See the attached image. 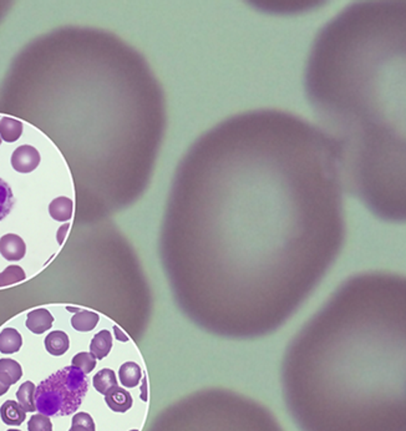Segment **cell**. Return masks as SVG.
I'll return each mask as SVG.
<instances>
[{
	"label": "cell",
	"instance_id": "obj_20",
	"mask_svg": "<svg viewBox=\"0 0 406 431\" xmlns=\"http://www.w3.org/2000/svg\"><path fill=\"white\" fill-rule=\"evenodd\" d=\"M27 278L25 272L19 266H9L0 273V288L15 285Z\"/></svg>",
	"mask_w": 406,
	"mask_h": 431
},
{
	"label": "cell",
	"instance_id": "obj_8",
	"mask_svg": "<svg viewBox=\"0 0 406 431\" xmlns=\"http://www.w3.org/2000/svg\"><path fill=\"white\" fill-rule=\"evenodd\" d=\"M53 323H54V317L45 308L34 309L27 314V327L29 330L33 332L34 335H43L53 327Z\"/></svg>",
	"mask_w": 406,
	"mask_h": 431
},
{
	"label": "cell",
	"instance_id": "obj_4",
	"mask_svg": "<svg viewBox=\"0 0 406 431\" xmlns=\"http://www.w3.org/2000/svg\"><path fill=\"white\" fill-rule=\"evenodd\" d=\"M42 161L38 150L30 145H23L13 152L11 157V166L19 173H33Z\"/></svg>",
	"mask_w": 406,
	"mask_h": 431
},
{
	"label": "cell",
	"instance_id": "obj_16",
	"mask_svg": "<svg viewBox=\"0 0 406 431\" xmlns=\"http://www.w3.org/2000/svg\"><path fill=\"white\" fill-rule=\"evenodd\" d=\"M22 121L11 119V118H8V116L3 118L1 121H0V136L8 144L15 142L22 136Z\"/></svg>",
	"mask_w": 406,
	"mask_h": 431
},
{
	"label": "cell",
	"instance_id": "obj_23",
	"mask_svg": "<svg viewBox=\"0 0 406 431\" xmlns=\"http://www.w3.org/2000/svg\"><path fill=\"white\" fill-rule=\"evenodd\" d=\"M27 430L29 431H53V424L49 416L43 414H35L30 418L27 423Z\"/></svg>",
	"mask_w": 406,
	"mask_h": 431
},
{
	"label": "cell",
	"instance_id": "obj_13",
	"mask_svg": "<svg viewBox=\"0 0 406 431\" xmlns=\"http://www.w3.org/2000/svg\"><path fill=\"white\" fill-rule=\"evenodd\" d=\"M113 349V335L108 330H101L92 338L90 353L96 359H103Z\"/></svg>",
	"mask_w": 406,
	"mask_h": 431
},
{
	"label": "cell",
	"instance_id": "obj_17",
	"mask_svg": "<svg viewBox=\"0 0 406 431\" xmlns=\"http://www.w3.org/2000/svg\"><path fill=\"white\" fill-rule=\"evenodd\" d=\"M99 314L90 311H80L71 318V325L77 332H90L99 323Z\"/></svg>",
	"mask_w": 406,
	"mask_h": 431
},
{
	"label": "cell",
	"instance_id": "obj_18",
	"mask_svg": "<svg viewBox=\"0 0 406 431\" xmlns=\"http://www.w3.org/2000/svg\"><path fill=\"white\" fill-rule=\"evenodd\" d=\"M34 393H35V385L32 382H25L22 384L20 388L18 389V404L22 406L25 413L27 411L33 413L37 410L34 403Z\"/></svg>",
	"mask_w": 406,
	"mask_h": 431
},
{
	"label": "cell",
	"instance_id": "obj_11",
	"mask_svg": "<svg viewBox=\"0 0 406 431\" xmlns=\"http://www.w3.org/2000/svg\"><path fill=\"white\" fill-rule=\"evenodd\" d=\"M23 345L22 335L17 329L6 328L0 333V351L3 354H14L20 351Z\"/></svg>",
	"mask_w": 406,
	"mask_h": 431
},
{
	"label": "cell",
	"instance_id": "obj_2",
	"mask_svg": "<svg viewBox=\"0 0 406 431\" xmlns=\"http://www.w3.org/2000/svg\"><path fill=\"white\" fill-rule=\"evenodd\" d=\"M305 92L341 178L374 213H405V4L355 3L320 29Z\"/></svg>",
	"mask_w": 406,
	"mask_h": 431
},
{
	"label": "cell",
	"instance_id": "obj_7",
	"mask_svg": "<svg viewBox=\"0 0 406 431\" xmlns=\"http://www.w3.org/2000/svg\"><path fill=\"white\" fill-rule=\"evenodd\" d=\"M105 401L110 409L121 414L129 411L134 405V398L130 392L121 387H116L113 390H110L105 395Z\"/></svg>",
	"mask_w": 406,
	"mask_h": 431
},
{
	"label": "cell",
	"instance_id": "obj_3",
	"mask_svg": "<svg viewBox=\"0 0 406 431\" xmlns=\"http://www.w3.org/2000/svg\"><path fill=\"white\" fill-rule=\"evenodd\" d=\"M87 388L84 373L72 366L63 368L35 388V408L45 416H71L82 405Z\"/></svg>",
	"mask_w": 406,
	"mask_h": 431
},
{
	"label": "cell",
	"instance_id": "obj_14",
	"mask_svg": "<svg viewBox=\"0 0 406 431\" xmlns=\"http://www.w3.org/2000/svg\"><path fill=\"white\" fill-rule=\"evenodd\" d=\"M23 369L18 361L13 359H0V380L11 387L13 384L18 383V380L22 377Z\"/></svg>",
	"mask_w": 406,
	"mask_h": 431
},
{
	"label": "cell",
	"instance_id": "obj_24",
	"mask_svg": "<svg viewBox=\"0 0 406 431\" xmlns=\"http://www.w3.org/2000/svg\"><path fill=\"white\" fill-rule=\"evenodd\" d=\"M69 228H70V223H65V225H63V226L60 227L59 231H58V243L59 244H63L64 241H65L66 235H68V231H69Z\"/></svg>",
	"mask_w": 406,
	"mask_h": 431
},
{
	"label": "cell",
	"instance_id": "obj_15",
	"mask_svg": "<svg viewBox=\"0 0 406 431\" xmlns=\"http://www.w3.org/2000/svg\"><path fill=\"white\" fill-rule=\"evenodd\" d=\"M92 384H94V388L96 389L99 393L103 394V395H106L110 390H113V389L116 388V387H119L116 374H115L114 370L108 369V368H106V369H101V370L94 377V379H92Z\"/></svg>",
	"mask_w": 406,
	"mask_h": 431
},
{
	"label": "cell",
	"instance_id": "obj_5",
	"mask_svg": "<svg viewBox=\"0 0 406 431\" xmlns=\"http://www.w3.org/2000/svg\"><path fill=\"white\" fill-rule=\"evenodd\" d=\"M120 383L124 388L134 389L147 383L146 374L136 361L124 363L119 369Z\"/></svg>",
	"mask_w": 406,
	"mask_h": 431
},
{
	"label": "cell",
	"instance_id": "obj_27",
	"mask_svg": "<svg viewBox=\"0 0 406 431\" xmlns=\"http://www.w3.org/2000/svg\"><path fill=\"white\" fill-rule=\"evenodd\" d=\"M130 431H139V429H132V430Z\"/></svg>",
	"mask_w": 406,
	"mask_h": 431
},
{
	"label": "cell",
	"instance_id": "obj_21",
	"mask_svg": "<svg viewBox=\"0 0 406 431\" xmlns=\"http://www.w3.org/2000/svg\"><path fill=\"white\" fill-rule=\"evenodd\" d=\"M72 367L77 368L80 372L84 373L85 375L91 373L95 367H96V358L92 356L91 353H79L72 358Z\"/></svg>",
	"mask_w": 406,
	"mask_h": 431
},
{
	"label": "cell",
	"instance_id": "obj_1",
	"mask_svg": "<svg viewBox=\"0 0 406 431\" xmlns=\"http://www.w3.org/2000/svg\"><path fill=\"white\" fill-rule=\"evenodd\" d=\"M341 173L320 130L262 108L213 126L176 173L175 267L191 291L302 293L344 238Z\"/></svg>",
	"mask_w": 406,
	"mask_h": 431
},
{
	"label": "cell",
	"instance_id": "obj_26",
	"mask_svg": "<svg viewBox=\"0 0 406 431\" xmlns=\"http://www.w3.org/2000/svg\"><path fill=\"white\" fill-rule=\"evenodd\" d=\"M9 388H11V387H8L6 384L3 383V382L0 380V396H1V395H4V394L9 390Z\"/></svg>",
	"mask_w": 406,
	"mask_h": 431
},
{
	"label": "cell",
	"instance_id": "obj_12",
	"mask_svg": "<svg viewBox=\"0 0 406 431\" xmlns=\"http://www.w3.org/2000/svg\"><path fill=\"white\" fill-rule=\"evenodd\" d=\"M72 212H74V202L69 197H58L50 202L49 213L55 221H69L72 217Z\"/></svg>",
	"mask_w": 406,
	"mask_h": 431
},
{
	"label": "cell",
	"instance_id": "obj_9",
	"mask_svg": "<svg viewBox=\"0 0 406 431\" xmlns=\"http://www.w3.org/2000/svg\"><path fill=\"white\" fill-rule=\"evenodd\" d=\"M0 416L6 425L19 426L25 420L27 414L17 401L6 400L0 408Z\"/></svg>",
	"mask_w": 406,
	"mask_h": 431
},
{
	"label": "cell",
	"instance_id": "obj_29",
	"mask_svg": "<svg viewBox=\"0 0 406 431\" xmlns=\"http://www.w3.org/2000/svg\"><path fill=\"white\" fill-rule=\"evenodd\" d=\"M8 431H20V430H8Z\"/></svg>",
	"mask_w": 406,
	"mask_h": 431
},
{
	"label": "cell",
	"instance_id": "obj_6",
	"mask_svg": "<svg viewBox=\"0 0 406 431\" xmlns=\"http://www.w3.org/2000/svg\"><path fill=\"white\" fill-rule=\"evenodd\" d=\"M27 246L22 237L8 233L0 238V254L6 261H20L25 256Z\"/></svg>",
	"mask_w": 406,
	"mask_h": 431
},
{
	"label": "cell",
	"instance_id": "obj_25",
	"mask_svg": "<svg viewBox=\"0 0 406 431\" xmlns=\"http://www.w3.org/2000/svg\"><path fill=\"white\" fill-rule=\"evenodd\" d=\"M114 335L115 338L119 340V342H122V343H126V342H129V337L125 335L124 332L121 330V329L118 327V325H114Z\"/></svg>",
	"mask_w": 406,
	"mask_h": 431
},
{
	"label": "cell",
	"instance_id": "obj_10",
	"mask_svg": "<svg viewBox=\"0 0 406 431\" xmlns=\"http://www.w3.org/2000/svg\"><path fill=\"white\" fill-rule=\"evenodd\" d=\"M69 337L65 332L61 330H54L45 338V348L51 356H60L65 354L69 349Z\"/></svg>",
	"mask_w": 406,
	"mask_h": 431
},
{
	"label": "cell",
	"instance_id": "obj_19",
	"mask_svg": "<svg viewBox=\"0 0 406 431\" xmlns=\"http://www.w3.org/2000/svg\"><path fill=\"white\" fill-rule=\"evenodd\" d=\"M13 206H14V194L11 186L0 178V221H3L6 216L11 213Z\"/></svg>",
	"mask_w": 406,
	"mask_h": 431
},
{
	"label": "cell",
	"instance_id": "obj_28",
	"mask_svg": "<svg viewBox=\"0 0 406 431\" xmlns=\"http://www.w3.org/2000/svg\"><path fill=\"white\" fill-rule=\"evenodd\" d=\"M0 145H1V137H0Z\"/></svg>",
	"mask_w": 406,
	"mask_h": 431
},
{
	"label": "cell",
	"instance_id": "obj_22",
	"mask_svg": "<svg viewBox=\"0 0 406 431\" xmlns=\"http://www.w3.org/2000/svg\"><path fill=\"white\" fill-rule=\"evenodd\" d=\"M69 431H95V423L87 413H79L72 418V425Z\"/></svg>",
	"mask_w": 406,
	"mask_h": 431
}]
</instances>
